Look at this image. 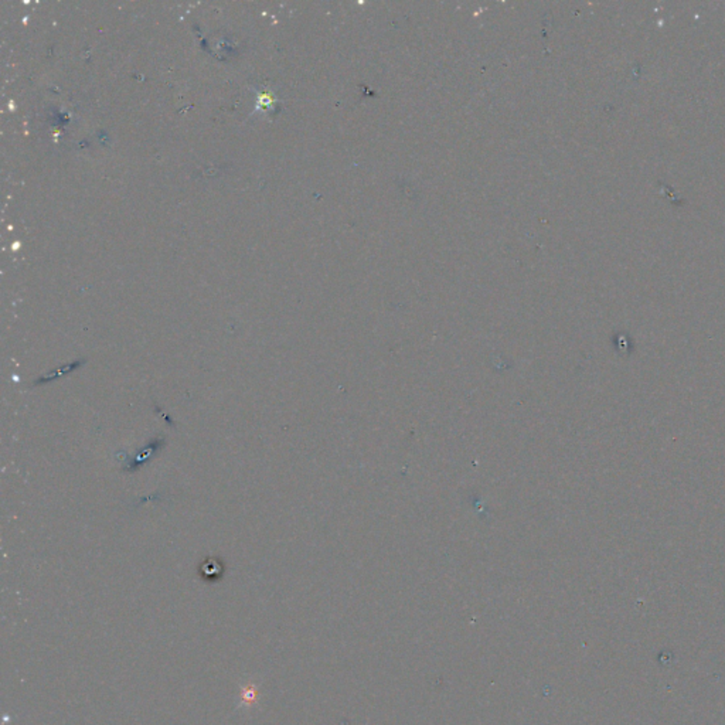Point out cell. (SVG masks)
I'll return each mask as SVG.
<instances>
[{
    "label": "cell",
    "instance_id": "obj_3",
    "mask_svg": "<svg viewBox=\"0 0 725 725\" xmlns=\"http://www.w3.org/2000/svg\"><path fill=\"white\" fill-rule=\"evenodd\" d=\"M223 574H224V564L219 558L210 557V558L205 560L200 565V575L207 581L219 579Z\"/></svg>",
    "mask_w": 725,
    "mask_h": 725
},
{
    "label": "cell",
    "instance_id": "obj_2",
    "mask_svg": "<svg viewBox=\"0 0 725 725\" xmlns=\"http://www.w3.org/2000/svg\"><path fill=\"white\" fill-rule=\"evenodd\" d=\"M85 363H87V360H85V359L74 360V361H71V363H68V364H64V366H61V367H58V369H54V370H51V371L45 373L44 376L38 377V378H37V380H36L31 386H33V387H38V386H43V384H45V383H51V381L60 380L61 377H64V376H67V374H70V373H72V371H75V370L81 369Z\"/></svg>",
    "mask_w": 725,
    "mask_h": 725
},
{
    "label": "cell",
    "instance_id": "obj_1",
    "mask_svg": "<svg viewBox=\"0 0 725 725\" xmlns=\"http://www.w3.org/2000/svg\"><path fill=\"white\" fill-rule=\"evenodd\" d=\"M166 445V438L165 437H159V438H153L146 447H143L139 452H136V455L133 458H131L125 467H124V471L125 472H136L138 469H141L143 465H146L163 447Z\"/></svg>",
    "mask_w": 725,
    "mask_h": 725
}]
</instances>
